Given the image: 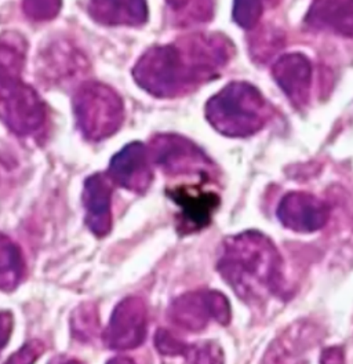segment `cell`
<instances>
[{
	"instance_id": "cell-1",
	"label": "cell",
	"mask_w": 353,
	"mask_h": 364,
	"mask_svg": "<svg viewBox=\"0 0 353 364\" xmlns=\"http://www.w3.org/2000/svg\"><path fill=\"white\" fill-rule=\"evenodd\" d=\"M235 46L221 33H192L149 47L135 63V83L156 98H176L220 77Z\"/></svg>"
},
{
	"instance_id": "cell-2",
	"label": "cell",
	"mask_w": 353,
	"mask_h": 364,
	"mask_svg": "<svg viewBox=\"0 0 353 364\" xmlns=\"http://www.w3.org/2000/svg\"><path fill=\"white\" fill-rule=\"evenodd\" d=\"M217 271L247 305H263L283 293V259L275 243L258 230L223 239Z\"/></svg>"
},
{
	"instance_id": "cell-3",
	"label": "cell",
	"mask_w": 353,
	"mask_h": 364,
	"mask_svg": "<svg viewBox=\"0 0 353 364\" xmlns=\"http://www.w3.org/2000/svg\"><path fill=\"white\" fill-rule=\"evenodd\" d=\"M204 114L221 136L247 138L264 129L272 108L254 85L231 82L206 102Z\"/></svg>"
},
{
	"instance_id": "cell-4",
	"label": "cell",
	"mask_w": 353,
	"mask_h": 364,
	"mask_svg": "<svg viewBox=\"0 0 353 364\" xmlns=\"http://www.w3.org/2000/svg\"><path fill=\"white\" fill-rule=\"evenodd\" d=\"M76 126L88 141L116 134L125 122V104L117 91L101 82H86L72 98Z\"/></svg>"
},
{
	"instance_id": "cell-5",
	"label": "cell",
	"mask_w": 353,
	"mask_h": 364,
	"mask_svg": "<svg viewBox=\"0 0 353 364\" xmlns=\"http://www.w3.org/2000/svg\"><path fill=\"white\" fill-rule=\"evenodd\" d=\"M20 75L19 69L0 67V122L16 136H35L46 126V104Z\"/></svg>"
},
{
	"instance_id": "cell-6",
	"label": "cell",
	"mask_w": 353,
	"mask_h": 364,
	"mask_svg": "<svg viewBox=\"0 0 353 364\" xmlns=\"http://www.w3.org/2000/svg\"><path fill=\"white\" fill-rule=\"evenodd\" d=\"M149 158L167 176H200L203 180L216 173V166L201 148L186 136L156 134L148 148Z\"/></svg>"
},
{
	"instance_id": "cell-7",
	"label": "cell",
	"mask_w": 353,
	"mask_h": 364,
	"mask_svg": "<svg viewBox=\"0 0 353 364\" xmlns=\"http://www.w3.org/2000/svg\"><path fill=\"white\" fill-rule=\"evenodd\" d=\"M169 320L189 333L203 331L211 320L228 326L232 311L228 298L216 290L189 291L176 298L167 312Z\"/></svg>"
},
{
	"instance_id": "cell-8",
	"label": "cell",
	"mask_w": 353,
	"mask_h": 364,
	"mask_svg": "<svg viewBox=\"0 0 353 364\" xmlns=\"http://www.w3.org/2000/svg\"><path fill=\"white\" fill-rule=\"evenodd\" d=\"M148 308L142 298L127 296L112 312L104 333L105 345L113 350H130L145 341Z\"/></svg>"
},
{
	"instance_id": "cell-9",
	"label": "cell",
	"mask_w": 353,
	"mask_h": 364,
	"mask_svg": "<svg viewBox=\"0 0 353 364\" xmlns=\"http://www.w3.org/2000/svg\"><path fill=\"white\" fill-rule=\"evenodd\" d=\"M107 176L113 185L144 195L154 181L148 148L139 141L125 145L110 159Z\"/></svg>"
},
{
	"instance_id": "cell-10",
	"label": "cell",
	"mask_w": 353,
	"mask_h": 364,
	"mask_svg": "<svg viewBox=\"0 0 353 364\" xmlns=\"http://www.w3.org/2000/svg\"><path fill=\"white\" fill-rule=\"evenodd\" d=\"M280 224L297 233H313L326 227L330 208L308 192H288L276 210Z\"/></svg>"
},
{
	"instance_id": "cell-11",
	"label": "cell",
	"mask_w": 353,
	"mask_h": 364,
	"mask_svg": "<svg viewBox=\"0 0 353 364\" xmlns=\"http://www.w3.org/2000/svg\"><path fill=\"white\" fill-rule=\"evenodd\" d=\"M272 77L295 108L308 105L313 68L302 53H287L272 65Z\"/></svg>"
},
{
	"instance_id": "cell-12",
	"label": "cell",
	"mask_w": 353,
	"mask_h": 364,
	"mask_svg": "<svg viewBox=\"0 0 353 364\" xmlns=\"http://www.w3.org/2000/svg\"><path fill=\"white\" fill-rule=\"evenodd\" d=\"M167 196L179 207L178 229L182 235L207 228L220 207V196L214 192H204L199 188L178 186L167 191Z\"/></svg>"
},
{
	"instance_id": "cell-13",
	"label": "cell",
	"mask_w": 353,
	"mask_h": 364,
	"mask_svg": "<svg viewBox=\"0 0 353 364\" xmlns=\"http://www.w3.org/2000/svg\"><path fill=\"white\" fill-rule=\"evenodd\" d=\"M113 182L107 173H94L83 185L82 203L85 207V223L97 237H105L112 230V195Z\"/></svg>"
},
{
	"instance_id": "cell-14",
	"label": "cell",
	"mask_w": 353,
	"mask_h": 364,
	"mask_svg": "<svg viewBox=\"0 0 353 364\" xmlns=\"http://www.w3.org/2000/svg\"><path fill=\"white\" fill-rule=\"evenodd\" d=\"M319 342L316 330L310 326H293L269 348L264 364H302L305 355Z\"/></svg>"
},
{
	"instance_id": "cell-15",
	"label": "cell",
	"mask_w": 353,
	"mask_h": 364,
	"mask_svg": "<svg viewBox=\"0 0 353 364\" xmlns=\"http://www.w3.org/2000/svg\"><path fill=\"white\" fill-rule=\"evenodd\" d=\"M305 23L316 31L353 38V1H313Z\"/></svg>"
},
{
	"instance_id": "cell-16",
	"label": "cell",
	"mask_w": 353,
	"mask_h": 364,
	"mask_svg": "<svg viewBox=\"0 0 353 364\" xmlns=\"http://www.w3.org/2000/svg\"><path fill=\"white\" fill-rule=\"evenodd\" d=\"M88 13L95 23L108 26H141L148 21L147 1H90Z\"/></svg>"
},
{
	"instance_id": "cell-17",
	"label": "cell",
	"mask_w": 353,
	"mask_h": 364,
	"mask_svg": "<svg viewBox=\"0 0 353 364\" xmlns=\"http://www.w3.org/2000/svg\"><path fill=\"white\" fill-rule=\"evenodd\" d=\"M26 265L20 246L7 235L0 233V290L14 291L21 284Z\"/></svg>"
},
{
	"instance_id": "cell-18",
	"label": "cell",
	"mask_w": 353,
	"mask_h": 364,
	"mask_svg": "<svg viewBox=\"0 0 353 364\" xmlns=\"http://www.w3.org/2000/svg\"><path fill=\"white\" fill-rule=\"evenodd\" d=\"M170 9L178 26L207 23L214 16L213 1H172Z\"/></svg>"
},
{
	"instance_id": "cell-19",
	"label": "cell",
	"mask_w": 353,
	"mask_h": 364,
	"mask_svg": "<svg viewBox=\"0 0 353 364\" xmlns=\"http://www.w3.org/2000/svg\"><path fill=\"white\" fill-rule=\"evenodd\" d=\"M57 48L56 51H50L47 57L43 58V63L46 61V67L50 69V73H54L57 77H69L76 75L78 70L83 68V61L79 53H72V50Z\"/></svg>"
},
{
	"instance_id": "cell-20",
	"label": "cell",
	"mask_w": 353,
	"mask_h": 364,
	"mask_svg": "<svg viewBox=\"0 0 353 364\" xmlns=\"http://www.w3.org/2000/svg\"><path fill=\"white\" fill-rule=\"evenodd\" d=\"M98 327L97 311L91 304L80 305L72 315V331L80 341H88L94 337Z\"/></svg>"
},
{
	"instance_id": "cell-21",
	"label": "cell",
	"mask_w": 353,
	"mask_h": 364,
	"mask_svg": "<svg viewBox=\"0 0 353 364\" xmlns=\"http://www.w3.org/2000/svg\"><path fill=\"white\" fill-rule=\"evenodd\" d=\"M184 358L185 364H225L223 350L214 341L189 345Z\"/></svg>"
},
{
	"instance_id": "cell-22",
	"label": "cell",
	"mask_w": 353,
	"mask_h": 364,
	"mask_svg": "<svg viewBox=\"0 0 353 364\" xmlns=\"http://www.w3.org/2000/svg\"><path fill=\"white\" fill-rule=\"evenodd\" d=\"M264 13L263 1L253 0H239L233 3V21L243 29L255 28Z\"/></svg>"
},
{
	"instance_id": "cell-23",
	"label": "cell",
	"mask_w": 353,
	"mask_h": 364,
	"mask_svg": "<svg viewBox=\"0 0 353 364\" xmlns=\"http://www.w3.org/2000/svg\"><path fill=\"white\" fill-rule=\"evenodd\" d=\"M154 345L159 353L164 356H184L189 348L188 343L167 328H159L154 336Z\"/></svg>"
},
{
	"instance_id": "cell-24",
	"label": "cell",
	"mask_w": 353,
	"mask_h": 364,
	"mask_svg": "<svg viewBox=\"0 0 353 364\" xmlns=\"http://www.w3.org/2000/svg\"><path fill=\"white\" fill-rule=\"evenodd\" d=\"M61 1H23V13L35 21H47L57 17L61 10Z\"/></svg>"
},
{
	"instance_id": "cell-25",
	"label": "cell",
	"mask_w": 353,
	"mask_h": 364,
	"mask_svg": "<svg viewBox=\"0 0 353 364\" xmlns=\"http://www.w3.org/2000/svg\"><path fill=\"white\" fill-rule=\"evenodd\" d=\"M44 352L43 343L41 341L26 342L4 364H35Z\"/></svg>"
},
{
	"instance_id": "cell-26",
	"label": "cell",
	"mask_w": 353,
	"mask_h": 364,
	"mask_svg": "<svg viewBox=\"0 0 353 364\" xmlns=\"http://www.w3.org/2000/svg\"><path fill=\"white\" fill-rule=\"evenodd\" d=\"M13 315L9 311H0V352L9 343L13 333Z\"/></svg>"
},
{
	"instance_id": "cell-27",
	"label": "cell",
	"mask_w": 353,
	"mask_h": 364,
	"mask_svg": "<svg viewBox=\"0 0 353 364\" xmlns=\"http://www.w3.org/2000/svg\"><path fill=\"white\" fill-rule=\"evenodd\" d=\"M345 353L341 346H330L320 355V364H344Z\"/></svg>"
},
{
	"instance_id": "cell-28",
	"label": "cell",
	"mask_w": 353,
	"mask_h": 364,
	"mask_svg": "<svg viewBox=\"0 0 353 364\" xmlns=\"http://www.w3.org/2000/svg\"><path fill=\"white\" fill-rule=\"evenodd\" d=\"M48 364H83L76 359H72V358H66V356H58L56 359H53Z\"/></svg>"
},
{
	"instance_id": "cell-29",
	"label": "cell",
	"mask_w": 353,
	"mask_h": 364,
	"mask_svg": "<svg viewBox=\"0 0 353 364\" xmlns=\"http://www.w3.org/2000/svg\"><path fill=\"white\" fill-rule=\"evenodd\" d=\"M107 364H137L130 358H125V356H117L110 359V362Z\"/></svg>"
}]
</instances>
